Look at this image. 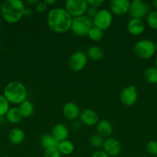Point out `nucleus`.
<instances>
[{
	"instance_id": "obj_1",
	"label": "nucleus",
	"mask_w": 157,
	"mask_h": 157,
	"mask_svg": "<svg viewBox=\"0 0 157 157\" xmlns=\"http://www.w3.org/2000/svg\"><path fill=\"white\" fill-rule=\"evenodd\" d=\"M72 18L63 8H53L48 13L47 23L52 32L62 34L71 29Z\"/></svg>"
},
{
	"instance_id": "obj_2",
	"label": "nucleus",
	"mask_w": 157,
	"mask_h": 157,
	"mask_svg": "<svg viewBox=\"0 0 157 157\" xmlns=\"http://www.w3.org/2000/svg\"><path fill=\"white\" fill-rule=\"evenodd\" d=\"M25 9L24 2L21 0H6L2 3L0 12L5 21L13 24L22 18Z\"/></svg>"
},
{
	"instance_id": "obj_3",
	"label": "nucleus",
	"mask_w": 157,
	"mask_h": 157,
	"mask_svg": "<svg viewBox=\"0 0 157 157\" xmlns=\"http://www.w3.org/2000/svg\"><path fill=\"white\" fill-rule=\"evenodd\" d=\"M3 96L9 104H20L27 98V89L19 81H11L5 87Z\"/></svg>"
},
{
	"instance_id": "obj_4",
	"label": "nucleus",
	"mask_w": 157,
	"mask_h": 157,
	"mask_svg": "<svg viewBox=\"0 0 157 157\" xmlns=\"http://www.w3.org/2000/svg\"><path fill=\"white\" fill-rule=\"evenodd\" d=\"M92 27V20L86 15H84L72 18L71 31L76 36L83 37L88 35V33Z\"/></svg>"
},
{
	"instance_id": "obj_5",
	"label": "nucleus",
	"mask_w": 157,
	"mask_h": 157,
	"mask_svg": "<svg viewBox=\"0 0 157 157\" xmlns=\"http://www.w3.org/2000/svg\"><path fill=\"white\" fill-rule=\"evenodd\" d=\"M135 55L142 59H149L155 53V42L149 39L138 41L133 48Z\"/></svg>"
},
{
	"instance_id": "obj_6",
	"label": "nucleus",
	"mask_w": 157,
	"mask_h": 157,
	"mask_svg": "<svg viewBox=\"0 0 157 157\" xmlns=\"http://www.w3.org/2000/svg\"><path fill=\"white\" fill-rule=\"evenodd\" d=\"M88 7L86 0H67L65 4V9L73 18L84 15Z\"/></svg>"
},
{
	"instance_id": "obj_7",
	"label": "nucleus",
	"mask_w": 157,
	"mask_h": 157,
	"mask_svg": "<svg viewBox=\"0 0 157 157\" xmlns=\"http://www.w3.org/2000/svg\"><path fill=\"white\" fill-rule=\"evenodd\" d=\"M151 5L141 0H133L130 2L129 15L132 18H140L146 17L151 12Z\"/></svg>"
},
{
	"instance_id": "obj_8",
	"label": "nucleus",
	"mask_w": 157,
	"mask_h": 157,
	"mask_svg": "<svg viewBox=\"0 0 157 157\" xmlns=\"http://www.w3.org/2000/svg\"><path fill=\"white\" fill-rule=\"evenodd\" d=\"M92 20L93 26L104 31L107 29L108 28H109V26L112 24V12L106 9H100Z\"/></svg>"
},
{
	"instance_id": "obj_9",
	"label": "nucleus",
	"mask_w": 157,
	"mask_h": 157,
	"mask_svg": "<svg viewBox=\"0 0 157 157\" xmlns=\"http://www.w3.org/2000/svg\"><path fill=\"white\" fill-rule=\"evenodd\" d=\"M138 93L135 86L130 85L123 88L120 91L119 100L122 104L126 107H132L136 103Z\"/></svg>"
},
{
	"instance_id": "obj_10",
	"label": "nucleus",
	"mask_w": 157,
	"mask_h": 157,
	"mask_svg": "<svg viewBox=\"0 0 157 157\" xmlns=\"http://www.w3.org/2000/svg\"><path fill=\"white\" fill-rule=\"evenodd\" d=\"M88 61V57L85 52L78 51L72 54L69 58V66L74 71H80L86 67Z\"/></svg>"
},
{
	"instance_id": "obj_11",
	"label": "nucleus",
	"mask_w": 157,
	"mask_h": 157,
	"mask_svg": "<svg viewBox=\"0 0 157 157\" xmlns=\"http://www.w3.org/2000/svg\"><path fill=\"white\" fill-rule=\"evenodd\" d=\"M103 148L109 156H116L121 152V144L115 138L109 137L104 141Z\"/></svg>"
},
{
	"instance_id": "obj_12",
	"label": "nucleus",
	"mask_w": 157,
	"mask_h": 157,
	"mask_svg": "<svg viewBox=\"0 0 157 157\" xmlns=\"http://www.w3.org/2000/svg\"><path fill=\"white\" fill-rule=\"evenodd\" d=\"M131 2L128 0H112L109 4L111 12L116 15H123L129 12Z\"/></svg>"
},
{
	"instance_id": "obj_13",
	"label": "nucleus",
	"mask_w": 157,
	"mask_h": 157,
	"mask_svg": "<svg viewBox=\"0 0 157 157\" xmlns=\"http://www.w3.org/2000/svg\"><path fill=\"white\" fill-rule=\"evenodd\" d=\"M80 121L86 126H94L98 124V113L92 109L86 108L82 110L79 114Z\"/></svg>"
},
{
	"instance_id": "obj_14",
	"label": "nucleus",
	"mask_w": 157,
	"mask_h": 157,
	"mask_svg": "<svg viewBox=\"0 0 157 157\" xmlns=\"http://www.w3.org/2000/svg\"><path fill=\"white\" fill-rule=\"evenodd\" d=\"M127 31L132 35H140L145 32L146 24L140 18H131L127 22Z\"/></svg>"
},
{
	"instance_id": "obj_15",
	"label": "nucleus",
	"mask_w": 157,
	"mask_h": 157,
	"mask_svg": "<svg viewBox=\"0 0 157 157\" xmlns=\"http://www.w3.org/2000/svg\"><path fill=\"white\" fill-rule=\"evenodd\" d=\"M62 113L65 117L69 121H75L79 117L80 110L75 103L68 102L63 106Z\"/></svg>"
},
{
	"instance_id": "obj_16",
	"label": "nucleus",
	"mask_w": 157,
	"mask_h": 157,
	"mask_svg": "<svg viewBox=\"0 0 157 157\" xmlns=\"http://www.w3.org/2000/svg\"><path fill=\"white\" fill-rule=\"evenodd\" d=\"M51 135L59 143L67 140L69 136V130L65 124H57L52 127Z\"/></svg>"
},
{
	"instance_id": "obj_17",
	"label": "nucleus",
	"mask_w": 157,
	"mask_h": 157,
	"mask_svg": "<svg viewBox=\"0 0 157 157\" xmlns=\"http://www.w3.org/2000/svg\"><path fill=\"white\" fill-rule=\"evenodd\" d=\"M97 133L103 138H109L112 133V125L109 121L102 120L97 124Z\"/></svg>"
},
{
	"instance_id": "obj_18",
	"label": "nucleus",
	"mask_w": 157,
	"mask_h": 157,
	"mask_svg": "<svg viewBox=\"0 0 157 157\" xmlns=\"http://www.w3.org/2000/svg\"><path fill=\"white\" fill-rule=\"evenodd\" d=\"M6 117L8 122L12 124H18L23 119L22 114L19 108L17 107H13L9 108V111L6 114Z\"/></svg>"
},
{
	"instance_id": "obj_19",
	"label": "nucleus",
	"mask_w": 157,
	"mask_h": 157,
	"mask_svg": "<svg viewBox=\"0 0 157 157\" xmlns=\"http://www.w3.org/2000/svg\"><path fill=\"white\" fill-rule=\"evenodd\" d=\"M24 131L20 128H13L9 131V140L11 144L14 145H18L21 144L25 140Z\"/></svg>"
},
{
	"instance_id": "obj_20",
	"label": "nucleus",
	"mask_w": 157,
	"mask_h": 157,
	"mask_svg": "<svg viewBox=\"0 0 157 157\" xmlns=\"http://www.w3.org/2000/svg\"><path fill=\"white\" fill-rule=\"evenodd\" d=\"M58 144V141L51 134L45 133V134L42 135V136L40 137V144L45 149V150L52 148H56Z\"/></svg>"
},
{
	"instance_id": "obj_21",
	"label": "nucleus",
	"mask_w": 157,
	"mask_h": 157,
	"mask_svg": "<svg viewBox=\"0 0 157 157\" xmlns=\"http://www.w3.org/2000/svg\"><path fill=\"white\" fill-rule=\"evenodd\" d=\"M86 55L92 61H99L104 56V52L99 46L92 45L88 48Z\"/></svg>"
},
{
	"instance_id": "obj_22",
	"label": "nucleus",
	"mask_w": 157,
	"mask_h": 157,
	"mask_svg": "<svg viewBox=\"0 0 157 157\" xmlns=\"http://www.w3.org/2000/svg\"><path fill=\"white\" fill-rule=\"evenodd\" d=\"M57 149L61 155H70L74 151V144L69 140L61 141L58 144Z\"/></svg>"
},
{
	"instance_id": "obj_23",
	"label": "nucleus",
	"mask_w": 157,
	"mask_h": 157,
	"mask_svg": "<svg viewBox=\"0 0 157 157\" xmlns=\"http://www.w3.org/2000/svg\"><path fill=\"white\" fill-rule=\"evenodd\" d=\"M143 78L146 82L152 84H157V68L155 67H149L145 69Z\"/></svg>"
},
{
	"instance_id": "obj_24",
	"label": "nucleus",
	"mask_w": 157,
	"mask_h": 157,
	"mask_svg": "<svg viewBox=\"0 0 157 157\" xmlns=\"http://www.w3.org/2000/svg\"><path fill=\"white\" fill-rule=\"evenodd\" d=\"M18 108L22 114L23 118L30 117L34 113V106L32 103L29 100H26L22 103H21Z\"/></svg>"
},
{
	"instance_id": "obj_25",
	"label": "nucleus",
	"mask_w": 157,
	"mask_h": 157,
	"mask_svg": "<svg viewBox=\"0 0 157 157\" xmlns=\"http://www.w3.org/2000/svg\"><path fill=\"white\" fill-rule=\"evenodd\" d=\"M88 36H89V39H91L92 41H99L103 38V36H104V32H103V31L102 29L93 26L90 29L89 33H88Z\"/></svg>"
},
{
	"instance_id": "obj_26",
	"label": "nucleus",
	"mask_w": 157,
	"mask_h": 157,
	"mask_svg": "<svg viewBox=\"0 0 157 157\" xmlns=\"http://www.w3.org/2000/svg\"><path fill=\"white\" fill-rule=\"evenodd\" d=\"M146 22L149 28L157 30V11H151L146 15Z\"/></svg>"
},
{
	"instance_id": "obj_27",
	"label": "nucleus",
	"mask_w": 157,
	"mask_h": 157,
	"mask_svg": "<svg viewBox=\"0 0 157 157\" xmlns=\"http://www.w3.org/2000/svg\"><path fill=\"white\" fill-rule=\"evenodd\" d=\"M104 138H103L99 134L92 135V136H90V138L89 140V144L93 148L95 149H99L103 147V144H104Z\"/></svg>"
},
{
	"instance_id": "obj_28",
	"label": "nucleus",
	"mask_w": 157,
	"mask_h": 157,
	"mask_svg": "<svg viewBox=\"0 0 157 157\" xmlns=\"http://www.w3.org/2000/svg\"><path fill=\"white\" fill-rule=\"evenodd\" d=\"M9 102L3 95H0V117L5 116L9 110Z\"/></svg>"
},
{
	"instance_id": "obj_29",
	"label": "nucleus",
	"mask_w": 157,
	"mask_h": 157,
	"mask_svg": "<svg viewBox=\"0 0 157 157\" xmlns=\"http://www.w3.org/2000/svg\"><path fill=\"white\" fill-rule=\"evenodd\" d=\"M146 150L152 156H157V141H149L146 145Z\"/></svg>"
},
{
	"instance_id": "obj_30",
	"label": "nucleus",
	"mask_w": 157,
	"mask_h": 157,
	"mask_svg": "<svg viewBox=\"0 0 157 157\" xmlns=\"http://www.w3.org/2000/svg\"><path fill=\"white\" fill-rule=\"evenodd\" d=\"M61 153H59L56 147V148H52L45 150L43 157H61Z\"/></svg>"
},
{
	"instance_id": "obj_31",
	"label": "nucleus",
	"mask_w": 157,
	"mask_h": 157,
	"mask_svg": "<svg viewBox=\"0 0 157 157\" xmlns=\"http://www.w3.org/2000/svg\"><path fill=\"white\" fill-rule=\"evenodd\" d=\"M47 8L48 6L45 3L44 1H39L38 2V4L35 6V10H36L37 12H38V13H42V12H46V11L47 10Z\"/></svg>"
},
{
	"instance_id": "obj_32",
	"label": "nucleus",
	"mask_w": 157,
	"mask_h": 157,
	"mask_svg": "<svg viewBox=\"0 0 157 157\" xmlns=\"http://www.w3.org/2000/svg\"><path fill=\"white\" fill-rule=\"evenodd\" d=\"M98 11L99 10L97 9V8L92 7V6H89L87 9V11H86V15L89 18H90L91 19H92L95 17V15L97 14Z\"/></svg>"
},
{
	"instance_id": "obj_33",
	"label": "nucleus",
	"mask_w": 157,
	"mask_h": 157,
	"mask_svg": "<svg viewBox=\"0 0 157 157\" xmlns=\"http://www.w3.org/2000/svg\"><path fill=\"white\" fill-rule=\"evenodd\" d=\"M87 4L89 6L98 8L104 4V0H87Z\"/></svg>"
},
{
	"instance_id": "obj_34",
	"label": "nucleus",
	"mask_w": 157,
	"mask_h": 157,
	"mask_svg": "<svg viewBox=\"0 0 157 157\" xmlns=\"http://www.w3.org/2000/svg\"><path fill=\"white\" fill-rule=\"evenodd\" d=\"M91 157H109L103 150H98L95 152Z\"/></svg>"
},
{
	"instance_id": "obj_35",
	"label": "nucleus",
	"mask_w": 157,
	"mask_h": 157,
	"mask_svg": "<svg viewBox=\"0 0 157 157\" xmlns=\"http://www.w3.org/2000/svg\"><path fill=\"white\" fill-rule=\"evenodd\" d=\"M32 15V9L30 8H26L25 9V12H24V15L26 17H29Z\"/></svg>"
},
{
	"instance_id": "obj_36",
	"label": "nucleus",
	"mask_w": 157,
	"mask_h": 157,
	"mask_svg": "<svg viewBox=\"0 0 157 157\" xmlns=\"http://www.w3.org/2000/svg\"><path fill=\"white\" fill-rule=\"evenodd\" d=\"M38 2H39L38 0H27L26 3H28L30 6H36Z\"/></svg>"
},
{
	"instance_id": "obj_37",
	"label": "nucleus",
	"mask_w": 157,
	"mask_h": 157,
	"mask_svg": "<svg viewBox=\"0 0 157 157\" xmlns=\"http://www.w3.org/2000/svg\"><path fill=\"white\" fill-rule=\"evenodd\" d=\"M44 2L47 6H52V5L56 3V0H44Z\"/></svg>"
},
{
	"instance_id": "obj_38",
	"label": "nucleus",
	"mask_w": 157,
	"mask_h": 157,
	"mask_svg": "<svg viewBox=\"0 0 157 157\" xmlns=\"http://www.w3.org/2000/svg\"><path fill=\"white\" fill-rule=\"evenodd\" d=\"M152 7L155 9V11H157V0H154L152 2Z\"/></svg>"
},
{
	"instance_id": "obj_39",
	"label": "nucleus",
	"mask_w": 157,
	"mask_h": 157,
	"mask_svg": "<svg viewBox=\"0 0 157 157\" xmlns=\"http://www.w3.org/2000/svg\"><path fill=\"white\" fill-rule=\"evenodd\" d=\"M155 67L157 68V57L155 58Z\"/></svg>"
},
{
	"instance_id": "obj_40",
	"label": "nucleus",
	"mask_w": 157,
	"mask_h": 157,
	"mask_svg": "<svg viewBox=\"0 0 157 157\" xmlns=\"http://www.w3.org/2000/svg\"><path fill=\"white\" fill-rule=\"evenodd\" d=\"M155 52H157V42L155 43Z\"/></svg>"
},
{
	"instance_id": "obj_41",
	"label": "nucleus",
	"mask_w": 157,
	"mask_h": 157,
	"mask_svg": "<svg viewBox=\"0 0 157 157\" xmlns=\"http://www.w3.org/2000/svg\"><path fill=\"white\" fill-rule=\"evenodd\" d=\"M1 26H2V20L0 18V29H1Z\"/></svg>"
},
{
	"instance_id": "obj_42",
	"label": "nucleus",
	"mask_w": 157,
	"mask_h": 157,
	"mask_svg": "<svg viewBox=\"0 0 157 157\" xmlns=\"http://www.w3.org/2000/svg\"><path fill=\"white\" fill-rule=\"evenodd\" d=\"M2 2L0 1V10H1V7H2Z\"/></svg>"
},
{
	"instance_id": "obj_43",
	"label": "nucleus",
	"mask_w": 157,
	"mask_h": 157,
	"mask_svg": "<svg viewBox=\"0 0 157 157\" xmlns=\"http://www.w3.org/2000/svg\"><path fill=\"white\" fill-rule=\"evenodd\" d=\"M1 48H2V44H1V41H0V51H1Z\"/></svg>"
},
{
	"instance_id": "obj_44",
	"label": "nucleus",
	"mask_w": 157,
	"mask_h": 157,
	"mask_svg": "<svg viewBox=\"0 0 157 157\" xmlns=\"http://www.w3.org/2000/svg\"><path fill=\"white\" fill-rule=\"evenodd\" d=\"M156 88H157V84H156Z\"/></svg>"
},
{
	"instance_id": "obj_45",
	"label": "nucleus",
	"mask_w": 157,
	"mask_h": 157,
	"mask_svg": "<svg viewBox=\"0 0 157 157\" xmlns=\"http://www.w3.org/2000/svg\"><path fill=\"white\" fill-rule=\"evenodd\" d=\"M153 157H157V156H153Z\"/></svg>"
}]
</instances>
